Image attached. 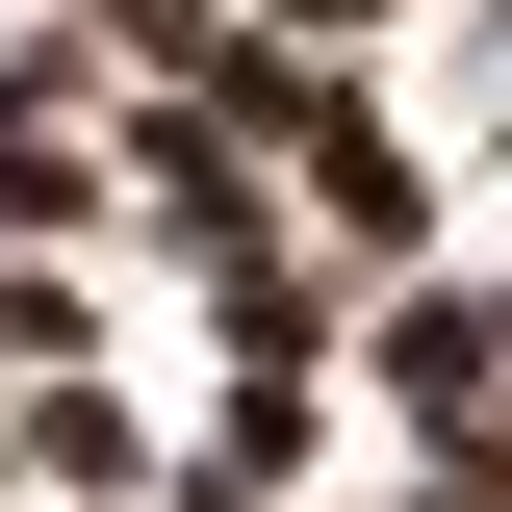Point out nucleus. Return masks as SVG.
I'll return each mask as SVG.
<instances>
[{"mask_svg":"<svg viewBox=\"0 0 512 512\" xmlns=\"http://www.w3.org/2000/svg\"><path fill=\"white\" fill-rule=\"evenodd\" d=\"M282 26H384V0H282Z\"/></svg>","mask_w":512,"mask_h":512,"instance_id":"f257e3e1","label":"nucleus"}]
</instances>
